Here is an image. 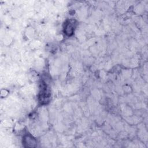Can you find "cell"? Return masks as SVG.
Listing matches in <instances>:
<instances>
[{"mask_svg": "<svg viewBox=\"0 0 148 148\" xmlns=\"http://www.w3.org/2000/svg\"><path fill=\"white\" fill-rule=\"evenodd\" d=\"M75 20H69L65 23V27H64V32L68 36L71 35L75 30Z\"/></svg>", "mask_w": 148, "mask_h": 148, "instance_id": "6da1fadb", "label": "cell"}, {"mask_svg": "<svg viewBox=\"0 0 148 148\" xmlns=\"http://www.w3.org/2000/svg\"><path fill=\"white\" fill-rule=\"evenodd\" d=\"M24 143L26 144L27 147H35L36 141L31 136L27 135L24 138Z\"/></svg>", "mask_w": 148, "mask_h": 148, "instance_id": "7a4b0ae2", "label": "cell"}]
</instances>
